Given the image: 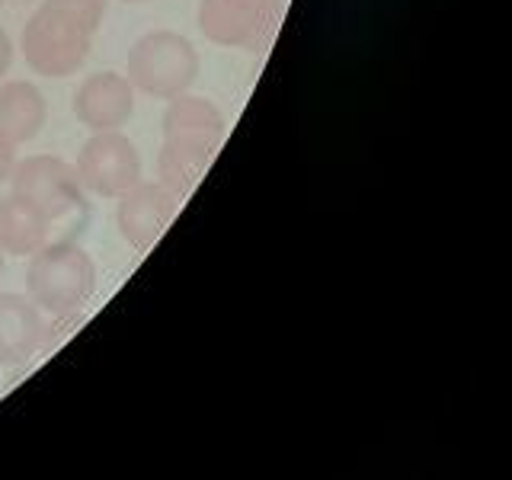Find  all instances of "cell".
Returning a JSON list of instances; mask_svg holds the SVG:
<instances>
[{"instance_id":"obj_1","label":"cell","mask_w":512,"mask_h":480,"mask_svg":"<svg viewBox=\"0 0 512 480\" xmlns=\"http://www.w3.org/2000/svg\"><path fill=\"white\" fill-rule=\"evenodd\" d=\"M224 144V112L205 96L183 93L164 112V148L157 157L160 183L189 196Z\"/></svg>"},{"instance_id":"obj_2","label":"cell","mask_w":512,"mask_h":480,"mask_svg":"<svg viewBox=\"0 0 512 480\" xmlns=\"http://www.w3.org/2000/svg\"><path fill=\"white\" fill-rule=\"evenodd\" d=\"M26 292L39 304V311L68 317L93 298L96 292V263L93 256L61 240V244H45L32 253L26 269Z\"/></svg>"},{"instance_id":"obj_3","label":"cell","mask_w":512,"mask_h":480,"mask_svg":"<svg viewBox=\"0 0 512 480\" xmlns=\"http://www.w3.org/2000/svg\"><path fill=\"white\" fill-rule=\"evenodd\" d=\"M199 77V55L180 32L154 29L141 36L128 52V80L132 87L154 96V100H176L189 93Z\"/></svg>"},{"instance_id":"obj_4","label":"cell","mask_w":512,"mask_h":480,"mask_svg":"<svg viewBox=\"0 0 512 480\" xmlns=\"http://www.w3.org/2000/svg\"><path fill=\"white\" fill-rule=\"evenodd\" d=\"M93 32L71 13L42 4L26 20L23 58L42 77H68L87 61Z\"/></svg>"},{"instance_id":"obj_5","label":"cell","mask_w":512,"mask_h":480,"mask_svg":"<svg viewBox=\"0 0 512 480\" xmlns=\"http://www.w3.org/2000/svg\"><path fill=\"white\" fill-rule=\"evenodd\" d=\"M282 23V0H202L199 29L221 48L266 52Z\"/></svg>"},{"instance_id":"obj_6","label":"cell","mask_w":512,"mask_h":480,"mask_svg":"<svg viewBox=\"0 0 512 480\" xmlns=\"http://www.w3.org/2000/svg\"><path fill=\"white\" fill-rule=\"evenodd\" d=\"M80 183L103 199H119L141 183V154L122 132H93L77 154Z\"/></svg>"},{"instance_id":"obj_7","label":"cell","mask_w":512,"mask_h":480,"mask_svg":"<svg viewBox=\"0 0 512 480\" xmlns=\"http://www.w3.org/2000/svg\"><path fill=\"white\" fill-rule=\"evenodd\" d=\"M13 192H20L29 202H36L48 218H64L84 199V183H80L77 167L52 154L26 157L10 173Z\"/></svg>"},{"instance_id":"obj_8","label":"cell","mask_w":512,"mask_h":480,"mask_svg":"<svg viewBox=\"0 0 512 480\" xmlns=\"http://www.w3.org/2000/svg\"><path fill=\"white\" fill-rule=\"evenodd\" d=\"M180 212V196L164 183H138L119 196L116 224L135 250H151Z\"/></svg>"},{"instance_id":"obj_9","label":"cell","mask_w":512,"mask_h":480,"mask_svg":"<svg viewBox=\"0 0 512 480\" xmlns=\"http://www.w3.org/2000/svg\"><path fill=\"white\" fill-rule=\"evenodd\" d=\"M135 112L132 80L116 71H96L74 93V116L90 132H122Z\"/></svg>"},{"instance_id":"obj_10","label":"cell","mask_w":512,"mask_h":480,"mask_svg":"<svg viewBox=\"0 0 512 480\" xmlns=\"http://www.w3.org/2000/svg\"><path fill=\"white\" fill-rule=\"evenodd\" d=\"M45 340L39 304L23 295L0 292V365L16 368L29 362Z\"/></svg>"},{"instance_id":"obj_11","label":"cell","mask_w":512,"mask_h":480,"mask_svg":"<svg viewBox=\"0 0 512 480\" xmlns=\"http://www.w3.org/2000/svg\"><path fill=\"white\" fill-rule=\"evenodd\" d=\"M48 228H52V218L20 192L0 199V250L32 256L48 244Z\"/></svg>"},{"instance_id":"obj_12","label":"cell","mask_w":512,"mask_h":480,"mask_svg":"<svg viewBox=\"0 0 512 480\" xmlns=\"http://www.w3.org/2000/svg\"><path fill=\"white\" fill-rule=\"evenodd\" d=\"M48 119V103L36 84L29 80H10L0 87V132L13 144L32 141Z\"/></svg>"},{"instance_id":"obj_13","label":"cell","mask_w":512,"mask_h":480,"mask_svg":"<svg viewBox=\"0 0 512 480\" xmlns=\"http://www.w3.org/2000/svg\"><path fill=\"white\" fill-rule=\"evenodd\" d=\"M48 7H58L64 13H71L74 20L84 23L90 32H96L103 26V16H106V0H45Z\"/></svg>"},{"instance_id":"obj_14","label":"cell","mask_w":512,"mask_h":480,"mask_svg":"<svg viewBox=\"0 0 512 480\" xmlns=\"http://www.w3.org/2000/svg\"><path fill=\"white\" fill-rule=\"evenodd\" d=\"M13 167H16V144L0 132V183L10 180Z\"/></svg>"},{"instance_id":"obj_15","label":"cell","mask_w":512,"mask_h":480,"mask_svg":"<svg viewBox=\"0 0 512 480\" xmlns=\"http://www.w3.org/2000/svg\"><path fill=\"white\" fill-rule=\"evenodd\" d=\"M10 64H13V42L7 36V29L0 26V77L10 71Z\"/></svg>"},{"instance_id":"obj_16","label":"cell","mask_w":512,"mask_h":480,"mask_svg":"<svg viewBox=\"0 0 512 480\" xmlns=\"http://www.w3.org/2000/svg\"><path fill=\"white\" fill-rule=\"evenodd\" d=\"M0 279H4V250H0Z\"/></svg>"},{"instance_id":"obj_17","label":"cell","mask_w":512,"mask_h":480,"mask_svg":"<svg viewBox=\"0 0 512 480\" xmlns=\"http://www.w3.org/2000/svg\"><path fill=\"white\" fill-rule=\"evenodd\" d=\"M125 4H144V0H125Z\"/></svg>"},{"instance_id":"obj_18","label":"cell","mask_w":512,"mask_h":480,"mask_svg":"<svg viewBox=\"0 0 512 480\" xmlns=\"http://www.w3.org/2000/svg\"><path fill=\"white\" fill-rule=\"evenodd\" d=\"M0 4H4V0H0Z\"/></svg>"}]
</instances>
